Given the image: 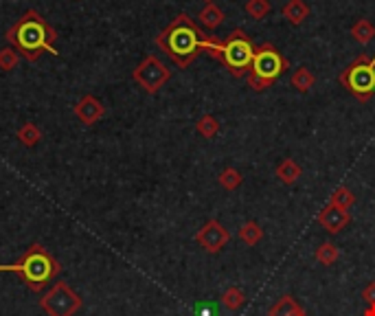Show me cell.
I'll list each match as a JSON object with an SVG mask.
<instances>
[{
    "instance_id": "obj_1",
    "label": "cell",
    "mask_w": 375,
    "mask_h": 316,
    "mask_svg": "<svg viewBox=\"0 0 375 316\" xmlns=\"http://www.w3.org/2000/svg\"><path fill=\"white\" fill-rule=\"evenodd\" d=\"M5 40L11 49H16L20 53V58L26 62H38L44 53H58L55 51V42H58V31L47 22V18H42L38 11L29 9L24 11L22 16L13 22Z\"/></svg>"
},
{
    "instance_id": "obj_2",
    "label": "cell",
    "mask_w": 375,
    "mask_h": 316,
    "mask_svg": "<svg viewBox=\"0 0 375 316\" xmlns=\"http://www.w3.org/2000/svg\"><path fill=\"white\" fill-rule=\"evenodd\" d=\"M206 33L193 22L187 13L178 16L156 35V44L178 68H187L196 62V58L204 49Z\"/></svg>"
},
{
    "instance_id": "obj_3",
    "label": "cell",
    "mask_w": 375,
    "mask_h": 316,
    "mask_svg": "<svg viewBox=\"0 0 375 316\" xmlns=\"http://www.w3.org/2000/svg\"><path fill=\"white\" fill-rule=\"evenodd\" d=\"M0 272H13L24 281L33 292H42L44 288L62 272L60 262L42 244H31L22 257L13 264H0Z\"/></svg>"
},
{
    "instance_id": "obj_4",
    "label": "cell",
    "mask_w": 375,
    "mask_h": 316,
    "mask_svg": "<svg viewBox=\"0 0 375 316\" xmlns=\"http://www.w3.org/2000/svg\"><path fill=\"white\" fill-rule=\"evenodd\" d=\"M257 47L253 44V40L246 35L244 29H233L226 40H217L206 35L202 53H208L213 60L222 62L226 66V71L233 77H246L250 71V64L255 60Z\"/></svg>"
},
{
    "instance_id": "obj_5",
    "label": "cell",
    "mask_w": 375,
    "mask_h": 316,
    "mask_svg": "<svg viewBox=\"0 0 375 316\" xmlns=\"http://www.w3.org/2000/svg\"><path fill=\"white\" fill-rule=\"evenodd\" d=\"M290 62L283 58V53L270 42H263L255 51V60L250 64V71L246 75L248 88L255 92H263L270 88L276 79L288 71Z\"/></svg>"
},
{
    "instance_id": "obj_6",
    "label": "cell",
    "mask_w": 375,
    "mask_h": 316,
    "mask_svg": "<svg viewBox=\"0 0 375 316\" xmlns=\"http://www.w3.org/2000/svg\"><path fill=\"white\" fill-rule=\"evenodd\" d=\"M338 81L358 101H371L375 97V58L358 55L349 66L340 71Z\"/></svg>"
},
{
    "instance_id": "obj_7",
    "label": "cell",
    "mask_w": 375,
    "mask_h": 316,
    "mask_svg": "<svg viewBox=\"0 0 375 316\" xmlns=\"http://www.w3.org/2000/svg\"><path fill=\"white\" fill-rule=\"evenodd\" d=\"M40 308L47 316H75L81 310V297L68 283L58 281L40 299Z\"/></svg>"
},
{
    "instance_id": "obj_8",
    "label": "cell",
    "mask_w": 375,
    "mask_h": 316,
    "mask_svg": "<svg viewBox=\"0 0 375 316\" xmlns=\"http://www.w3.org/2000/svg\"><path fill=\"white\" fill-rule=\"evenodd\" d=\"M132 79L147 94H156L167 81L172 79V71L156 58V55H147V58L132 71Z\"/></svg>"
},
{
    "instance_id": "obj_9",
    "label": "cell",
    "mask_w": 375,
    "mask_h": 316,
    "mask_svg": "<svg viewBox=\"0 0 375 316\" xmlns=\"http://www.w3.org/2000/svg\"><path fill=\"white\" fill-rule=\"evenodd\" d=\"M228 240H231L228 228L222 222H217V219H208V222L196 233V242L211 255H217L228 244Z\"/></svg>"
},
{
    "instance_id": "obj_10",
    "label": "cell",
    "mask_w": 375,
    "mask_h": 316,
    "mask_svg": "<svg viewBox=\"0 0 375 316\" xmlns=\"http://www.w3.org/2000/svg\"><path fill=\"white\" fill-rule=\"evenodd\" d=\"M318 224H321L329 235H336V233L344 231L351 222V213L347 209H340V207H333V204H325V207L318 211Z\"/></svg>"
},
{
    "instance_id": "obj_11",
    "label": "cell",
    "mask_w": 375,
    "mask_h": 316,
    "mask_svg": "<svg viewBox=\"0 0 375 316\" xmlns=\"http://www.w3.org/2000/svg\"><path fill=\"white\" fill-rule=\"evenodd\" d=\"M106 115V106L94 97V94H86L75 103V117L83 123V126H94L97 121H101Z\"/></svg>"
},
{
    "instance_id": "obj_12",
    "label": "cell",
    "mask_w": 375,
    "mask_h": 316,
    "mask_svg": "<svg viewBox=\"0 0 375 316\" xmlns=\"http://www.w3.org/2000/svg\"><path fill=\"white\" fill-rule=\"evenodd\" d=\"M281 13L290 24L299 26L310 18V5L305 3V0H288L281 7Z\"/></svg>"
},
{
    "instance_id": "obj_13",
    "label": "cell",
    "mask_w": 375,
    "mask_h": 316,
    "mask_svg": "<svg viewBox=\"0 0 375 316\" xmlns=\"http://www.w3.org/2000/svg\"><path fill=\"white\" fill-rule=\"evenodd\" d=\"M268 316H308L299 306V301L292 294H283L276 303L268 310Z\"/></svg>"
},
{
    "instance_id": "obj_14",
    "label": "cell",
    "mask_w": 375,
    "mask_h": 316,
    "mask_svg": "<svg viewBox=\"0 0 375 316\" xmlns=\"http://www.w3.org/2000/svg\"><path fill=\"white\" fill-rule=\"evenodd\" d=\"M303 169H301V165L294 160V158H283L279 165H276V169H274V176L279 178V181L283 185H294L299 178H301Z\"/></svg>"
},
{
    "instance_id": "obj_15",
    "label": "cell",
    "mask_w": 375,
    "mask_h": 316,
    "mask_svg": "<svg viewBox=\"0 0 375 316\" xmlns=\"http://www.w3.org/2000/svg\"><path fill=\"white\" fill-rule=\"evenodd\" d=\"M290 84H292V88H297L299 92H303V94H305V92H310V90L314 88L316 77H314V73L310 71V68L301 66V68H297L294 73H292Z\"/></svg>"
},
{
    "instance_id": "obj_16",
    "label": "cell",
    "mask_w": 375,
    "mask_h": 316,
    "mask_svg": "<svg viewBox=\"0 0 375 316\" xmlns=\"http://www.w3.org/2000/svg\"><path fill=\"white\" fill-rule=\"evenodd\" d=\"M351 38L356 40L358 44L367 47L371 40L375 38V24L367 18H360L358 22L351 24Z\"/></svg>"
},
{
    "instance_id": "obj_17",
    "label": "cell",
    "mask_w": 375,
    "mask_h": 316,
    "mask_svg": "<svg viewBox=\"0 0 375 316\" xmlns=\"http://www.w3.org/2000/svg\"><path fill=\"white\" fill-rule=\"evenodd\" d=\"M219 301H222V306H224L226 310H231V312H238V310H240V308L246 303V294H244V290H242V288H238V285H231V288H226L224 292H222Z\"/></svg>"
},
{
    "instance_id": "obj_18",
    "label": "cell",
    "mask_w": 375,
    "mask_h": 316,
    "mask_svg": "<svg viewBox=\"0 0 375 316\" xmlns=\"http://www.w3.org/2000/svg\"><path fill=\"white\" fill-rule=\"evenodd\" d=\"M338 257H340V251H338V246L333 242H323L314 253V259L318 264H323V266H333L338 262Z\"/></svg>"
},
{
    "instance_id": "obj_19",
    "label": "cell",
    "mask_w": 375,
    "mask_h": 316,
    "mask_svg": "<svg viewBox=\"0 0 375 316\" xmlns=\"http://www.w3.org/2000/svg\"><path fill=\"white\" fill-rule=\"evenodd\" d=\"M240 240L246 246H257L263 240V228L259 226V222H255V219H248V222H244L240 228Z\"/></svg>"
},
{
    "instance_id": "obj_20",
    "label": "cell",
    "mask_w": 375,
    "mask_h": 316,
    "mask_svg": "<svg viewBox=\"0 0 375 316\" xmlns=\"http://www.w3.org/2000/svg\"><path fill=\"white\" fill-rule=\"evenodd\" d=\"M16 136L24 147H35L42 141V130L35 126V123H22L16 132Z\"/></svg>"
},
{
    "instance_id": "obj_21",
    "label": "cell",
    "mask_w": 375,
    "mask_h": 316,
    "mask_svg": "<svg viewBox=\"0 0 375 316\" xmlns=\"http://www.w3.org/2000/svg\"><path fill=\"white\" fill-rule=\"evenodd\" d=\"M224 11H222L217 5L208 3L202 11H200V22L206 26V29H217V26L224 22Z\"/></svg>"
},
{
    "instance_id": "obj_22",
    "label": "cell",
    "mask_w": 375,
    "mask_h": 316,
    "mask_svg": "<svg viewBox=\"0 0 375 316\" xmlns=\"http://www.w3.org/2000/svg\"><path fill=\"white\" fill-rule=\"evenodd\" d=\"M353 202H356V194L344 185L333 189V194L329 198V204H333V207H340V209H347V211L353 207Z\"/></svg>"
},
{
    "instance_id": "obj_23",
    "label": "cell",
    "mask_w": 375,
    "mask_h": 316,
    "mask_svg": "<svg viewBox=\"0 0 375 316\" xmlns=\"http://www.w3.org/2000/svg\"><path fill=\"white\" fill-rule=\"evenodd\" d=\"M217 183L219 187H224L226 191H235L238 187L244 185V176L240 169H235V167H226V169H222L219 176H217Z\"/></svg>"
},
{
    "instance_id": "obj_24",
    "label": "cell",
    "mask_w": 375,
    "mask_h": 316,
    "mask_svg": "<svg viewBox=\"0 0 375 316\" xmlns=\"http://www.w3.org/2000/svg\"><path fill=\"white\" fill-rule=\"evenodd\" d=\"M196 132L202 139H215L219 134V121L213 115H202L196 123Z\"/></svg>"
},
{
    "instance_id": "obj_25",
    "label": "cell",
    "mask_w": 375,
    "mask_h": 316,
    "mask_svg": "<svg viewBox=\"0 0 375 316\" xmlns=\"http://www.w3.org/2000/svg\"><path fill=\"white\" fill-rule=\"evenodd\" d=\"M244 9L253 20H263L272 11V5L270 0H246Z\"/></svg>"
},
{
    "instance_id": "obj_26",
    "label": "cell",
    "mask_w": 375,
    "mask_h": 316,
    "mask_svg": "<svg viewBox=\"0 0 375 316\" xmlns=\"http://www.w3.org/2000/svg\"><path fill=\"white\" fill-rule=\"evenodd\" d=\"M18 62H20V53L16 49L7 47V49L0 51V71L9 73V71H13V68L18 66Z\"/></svg>"
},
{
    "instance_id": "obj_27",
    "label": "cell",
    "mask_w": 375,
    "mask_h": 316,
    "mask_svg": "<svg viewBox=\"0 0 375 316\" xmlns=\"http://www.w3.org/2000/svg\"><path fill=\"white\" fill-rule=\"evenodd\" d=\"M362 299L367 301V306H373L375 303V281L367 283L365 290H362Z\"/></svg>"
},
{
    "instance_id": "obj_28",
    "label": "cell",
    "mask_w": 375,
    "mask_h": 316,
    "mask_svg": "<svg viewBox=\"0 0 375 316\" xmlns=\"http://www.w3.org/2000/svg\"><path fill=\"white\" fill-rule=\"evenodd\" d=\"M196 316H217V312L211 303H200L196 308Z\"/></svg>"
},
{
    "instance_id": "obj_29",
    "label": "cell",
    "mask_w": 375,
    "mask_h": 316,
    "mask_svg": "<svg viewBox=\"0 0 375 316\" xmlns=\"http://www.w3.org/2000/svg\"><path fill=\"white\" fill-rule=\"evenodd\" d=\"M362 316H375V303H373V306H367V310L362 312Z\"/></svg>"
},
{
    "instance_id": "obj_30",
    "label": "cell",
    "mask_w": 375,
    "mask_h": 316,
    "mask_svg": "<svg viewBox=\"0 0 375 316\" xmlns=\"http://www.w3.org/2000/svg\"><path fill=\"white\" fill-rule=\"evenodd\" d=\"M204 3H206V5H208V3H213V0H204Z\"/></svg>"
}]
</instances>
